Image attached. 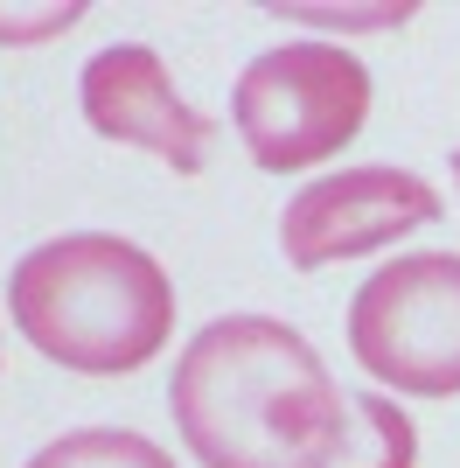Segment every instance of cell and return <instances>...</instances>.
<instances>
[{
  "mask_svg": "<svg viewBox=\"0 0 460 468\" xmlns=\"http://www.w3.org/2000/svg\"><path fill=\"white\" fill-rule=\"evenodd\" d=\"M440 224V189L412 168H342V176L307 182L300 196L279 217V245H287V266L300 273H321V266H342V259H363L398 245L404 231H425Z\"/></svg>",
  "mask_w": 460,
  "mask_h": 468,
  "instance_id": "cell-5",
  "label": "cell"
},
{
  "mask_svg": "<svg viewBox=\"0 0 460 468\" xmlns=\"http://www.w3.org/2000/svg\"><path fill=\"white\" fill-rule=\"evenodd\" d=\"M454 182H460V154H454Z\"/></svg>",
  "mask_w": 460,
  "mask_h": 468,
  "instance_id": "cell-11",
  "label": "cell"
},
{
  "mask_svg": "<svg viewBox=\"0 0 460 468\" xmlns=\"http://www.w3.org/2000/svg\"><path fill=\"white\" fill-rule=\"evenodd\" d=\"M28 468H174V454L126 427H77L63 441H49Z\"/></svg>",
  "mask_w": 460,
  "mask_h": 468,
  "instance_id": "cell-8",
  "label": "cell"
},
{
  "mask_svg": "<svg viewBox=\"0 0 460 468\" xmlns=\"http://www.w3.org/2000/svg\"><path fill=\"white\" fill-rule=\"evenodd\" d=\"M349 350L377 385L460 399V252H412L349 301Z\"/></svg>",
  "mask_w": 460,
  "mask_h": 468,
  "instance_id": "cell-4",
  "label": "cell"
},
{
  "mask_svg": "<svg viewBox=\"0 0 460 468\" xmlns=\"http://www.w3.org/2000/svg\"><path fill=\"white\" fill-rule=\"evenodd\" d=\"M84 21V0H42V7H0V42H49Z\"/></svg>",
  "mask_w": 460,
  "mask_h": 468,
  "instance_id": "cell-9",
  "label": "cell"
},
{
  "mask_svg": "<svg viewBox=\"0 0 460 468\" xmlns=\"http://www.w3.org/2000/svg\"><path fill=\"white\" fill-rule=\"evenodd\" d=\"M168 412L203 468H342L356 399L293 322L216 314L174 356Z\"/></svg>",
  "mask_w": 460,
  "mask_h": 468,
  "instance_id": "cell-1",
  "label": "cell"
},
{
  "mask_svg": "<svg viewBox=\"0 0 460 468\" xmlns=\"http://www.w3.org/2000/svg\"><path fill=\"white\" fill-rule=\"evenodd\" d=\"M342 468H419V427L398 399L383 391H356V441H349Z\"/></svg>",
  "mask_w": 460,
  "mask_h": 468,
  "instance_id": "cell-7",
  "label": "cell"
},
{
  "mask_svg": "<svg viewBox=\"0 0 460 468\" xmlns=\"http://www.w3.org/2000/svg\"><path fill=\"white\" fill-rule=\"evenodd\" d=\"M279 15H293V21H314V28H383V21H404L412 7H377V15H328V7H293V0H279Z\"/></svg>",
  "mask_w": 460,
  "mask_h": 468,
  "instance_id": "cell-10",
  "label": "cell"
},
{
  "mask_svg": "<svg viewBox=\"0 0 460 468\" xmlns=\"http://www.w3.org/2000/svg\"><path fill=\"white\" fill-rule=\"evenodd\" d=\"M77 98H84L91 133L168 161L174 176H203L216 126L174 91L168 63L153 57L147 42H112V49H98V57L84 63V78H77Z\"/></svg>",
  "mask_w": 460,
  "mask_h": 468,
  "instance_id": "cell-6",
  "label": "cell"
},
{
  "mask_svg": "<svg viewBox=\"0 0 460 468\" xmlns=\"http://www.w3.org/2000/svg\"><path fill=\"white\" fill-rule=\"evenodd\" d=\"M370 119V70L342 42H287L245 63L230 91V126L266 176H293L342 154Z\"/></svg>",
  "mask_w": 460,
  "mask_h": 468,
  "instance_id": "cell-3",
  "label": "cell"
},
{
  "mask_svg": "<svg viewBox=\"0 0 460 468\" xmlns=\"http://www.w3.org/2000/svg\"><path fill=\"white\" fill-rule=\"evenodd\" d=\"M7 314L28 350L77 378H126L168 350L174 280L161 259L112 231H63L21 252L7 280Z\"/></svg>",
  "mask_w": 460,
  "mask_h": 468,
  "instance_id": "cell-2",
  "label": "cell"
}]
</instances>
